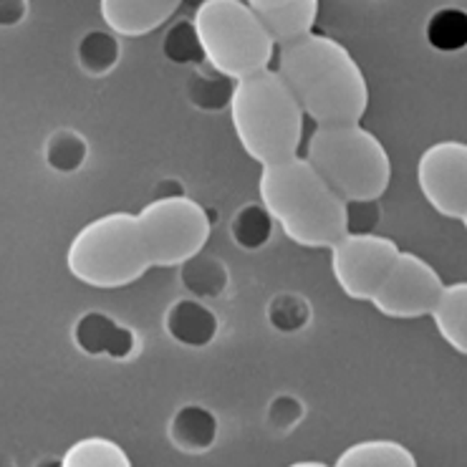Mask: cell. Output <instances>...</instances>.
<instances>
[{"mask_svg":"<svg viewBox=\"0 0 467 467\" xmlns=\"http://www.w3.org/2000/svg\"><path fill=\"white\" fill-rule=\"evenodd\" d=\"M275 74L294 94L316 130L361 124L369 107L367 77L344 44L327 33H311L278 48Z\"/></svg>","mask_w":467,"mask_h":467,"instance_id":"1","label":"cell"},{"mask_svg":"<svg viewBox=\"0 0 467 467\" xmlns=\"http://www.w3.org/2000/svg\"><path fill=\"white\" fill-rule=\"evenodd\" d=\"M258 190L263 207L296 245L331 250L351 233L348 205L301 154L288 162L263 167Z\"/></svg>","mask_w":467,"mask_h":467,"instance_id":"2","label":"cell"},{"mask_svg":"<svg viewBox=\"0 0 467 467\" xmlns=\"http://www.w3.org/2000/svg\"><path fill=\"white\" fill-rule=\"evenodd\" d=\"M228 107L238 141L261 167L298 157L306 117L275 68L235 81Z\"/></svg>","mask_w":467,"mask_h":467,"instance_id":"3","label":"cell"},{"mask_svg":"<svg viewBox=\"0 0 467 467\" xmlns=\"http://www.w3.org/2000/svg\"><path fill=\"white\" fill-rule=\"evenodd\" d=\"M304 157L347 205H371L389 187V154L361 124L314 130Z\"/></svg>","mask_w":467,"mask_h":467,"instance_id":"4","label":"cell"},{"mask_svg":"<svg viewBox=\"0 0 467 467\" xmlns=\"http://www.w3.org/2000/svg\"><path fill=\"white\" fill-rule=\"evenodd\" d=\"M66 265L94 288H124L152 268L134 213H109L91 220L68 245Z\"/></svg>","mask_w":467,"mask_h":467,"instance_id":"5","label":"cell"},{"mask_svg":"<svg viewBox=\"0 0 467 467\" xmlns=\"http://www.w3.org/2000/svg\"><path fill=\"white\" fill-rule=\"evenodd\" d=\"M195 28L213 71L233 84L273 68L275 44L243 0H205L195 11Z\"/></svg>","mask_w":467,"mask_h":467,"instance_id":"6","label":"cell"},{"mask_svg":"<svg viewBox=\"0 0 467 467\" xmlns=\"http://www.w3.org/2000/svg\"><path fill=\"white\" fill-rule=\"evenodd\" d=\"M137 218L152 268H180L197 258L213 230L205 207L187 195L154 197Z\"/></svg>","mask_w":467,"mask_h":467,"instance_id":"7","label":"cell"},{"mask_svg":"<svg viewBox=\"0 0 467 467\" xmlns=\"http://www.w3.org/2000/svg\"><path fill=\"white\" fill-rule=\"evenodd\" d=\"M400 253V245L387 235L347 233L331 248V271L348 298L371 304Z\"/></svg>","mask_w":467,"mask_h":467,"instance_id":"8","label":"cell"},{"mask_svg":"<svg viewBox=\"0 0 467 467\" xmlns=\"http://www.w3.org/2000/svg\"><path fill=\"white\" fill-rule=\"evenodd\" d=\"M442 291L445 281L440 273L417 253L402 250L371 304L389 318H422L432 316Z\"/></svg>","mask_w":467,"mask_h":467,"instance_id":"9","label":"cell"},{"mask_svg":"<svg viewBox=\"0 0 467 467\" xmlns=\"http://www.w3.org/2000/svg\"><path fill=\"white\" fill-rule=\"evenodd\" d=\"M417 182L440 215L462 220L467 213V141L445 140L427 147L417 162Z\"/></svg>","mask_w":467,"mask_h":467,"instance_id":"10","label":"cell"},{"mask_svg":"<svg viewBox=\"0 0 467 467\" xmlns=\"http://www.w3.org/2000/svg\"><path fill=\"white\" fill-rule=\"evenodd\" d=\"M74 341L88 357H109L119 361L131 358L140 348V338L131 328L101 311H87L78 316L74 324Z\"/></svg>","mask_w":467,"mask_h":467,"instance_id":"11","label":"cell"},{"mask_svg":"<svg viewBox=\"0 0 467 467\" xmlns=\"http://www.w3.org/2000/svg\"><path fill=\"white\" fill-rule=\"evenodd\" d=\"M250 8L258 16L275 48L291 46L311 36L318 18L316 0H253Z\"/></svg>","mask_w":467,"mask_h":467,"instance_id":"12","label":"cell"},{"mask_svg":"<svg viewBox=\"0 0 467 467\" xmlns=\"http://www.w3.org/2000/svg\"><path fill=\"white\" fill-rule=\"evenodd\" d=\"M177 0H101V18L114 36H147L172 18Z\"/></svg>","mask_w":467,"mask_h":467,"instance_id":"13","label":"cell"},{"mask_svg":"<svg viewBox=\"0 0 467 467\" xmlns=\"http://www.w3.org/2000/svg\"><path fill=\"white\" fill-rule=\"evenodd\" d=\"M164 331H167V337L182 347L205 348L218 337L220 318L200 298L185 296V298H177L167 308Z\"/></svg>","mask_w":467,"mask_h":467,"instance_id":"14","label":"cell"},{"mask_svg":"<svg viewBox=\"0 0 467 467\" xmlns=\"http://www.w3.org/2000/svg\"><path fill=\"white\" fill-rule=\"evenodd\" d=\"M218 417L202 404H185L170 420V440L182 452H207L218 440Z\"/></svg>","mask_w":467,"mask_h":467,"instance_id":"15","label":"cell"},{"mask_svg":"<svg viewBox=\"0 0 467 467\" xmlns=\"http://www.w3.org/2000/svg\"><path fill=\"white\" fill-rule=\"evenodd\" d=\"M432 321L440 337L467 357V281L445 285L440 304L432 311Z\"/></svg>","mask_w":467,"mask_h":467,"instance_id":"16","label":"cell"},{"mask_svg":"<svg viewBox=\"0 0 467 467\" xmlns=\"http://www.w3.org/2000/svg\"><path fill=\"white\" fill-rule=\"evenodd\" d=\"M334 467H417V457L397 440H364L347 447Z\"/></svg>","mask_w":467,"mask_h":467,"instance_id":"17","label":"cell"},{"mask_svg":"<svg viewBox=\"0 0 467 467\" xmlns=\"http://www.w3.org/2000/svg\"><path fill=\"white\" fill-rule=\"evenodd\" d=\"M427 44L442 54H455L467 48V11L455 5H442L430 13L424 26Z\"/></svg>","mask_w":467,"mask_h":467,"instance_id":"18","label":"cell"},{"mask_svg":"<svg viewBox=\"0 0 467 467\" xmlns=\"http://www.w3.org/2000/svg\"><path fill=\"white\" fill-rule=\"evenodd\" d=\"M180 281L192 298H220L228 291L230 273L225 263L215 261V258H202V253L180 265Z\"/></svg>","mask_w":467,"mask_h":467,"instance_id":"19","label":"cell"},{"mask_svg":"<svg viewBox=\"0 0 467 467\" xmlns=\"http://www.w3.org/2000/svg\"><path fill=\"white\" fill-rule=\"evenodd\" d=\"M61 467H131V460L114 440L84 437L66 450Z\"/></svg>","mask_w":467,"mask_h":467,"instance_id":"20","label":"cell"},{"mask_svg":"<svg viewBox=\"0 0 467 467\" xmlns=\"http://www.w3.org/2000/svg\"><path fill=\"white\" fill-rule=\"evenodd\" d=\"M78 64L88 77H104L111 68H117L121 56L119 36L107 31H88L77 48Z\"/></svg>","mask_w":467,"mask_h":467,"instance_id":"21","label":"cell"},{"mask_svg":"<svg viewBox=\"0 0 467 467\" xmlns=\"http://www.w3.org/2000/svg\"><path fill=\"white\" fill-rule=\"evenodd\" d=\"M275 220L263 202H245L230 220V235L243 250H261L273 235Z\"/></svg>","mask_w":467,"mask_h":467,"instance_id":"22","label":"cell"},{"mask_svg":"<svg viewBox=\"0 0 467 467\" xmlns=\"http://www.w3.org/2000/svg\"><path fill=\"white\" fill-rule=\"evenodd\" d=\"M88 157L87 140L74 130L54 131L46 141V162L56 172H78Z\"/></svg>","mask_w":467,"mask_h":467,"instance_id":"23","label":"cell"},{"mask_svg":"<svg viewBox=\"0 0 467 467\" xmlns=\"http://www.w3.org/2000/svg\"><path fill=\"white\" fill-rule=\"evenodd\" d=\"M164 56L172 61V64H207L205 51L200 44V36H197L195 21H177L167 31L162 44Z\"/></svg>","mask_w":467,"mask_h":467,"instance_id":"24","label":"cell"},{"mask_svg":"<svg viewBox=\"0 0 467 467\" xmlns=\"http://www.w3.org/2000/svg\"><path fill=\"white\" fill-rule=\"evenodd\" d=\"M268 318L278 331H298L308 324V304L298 296H278L268 306Z\"/></svg>","mask_w":467,"mask_h":467,"instance_id":"25","label":"cell"},{"mask_svg":"<svg viewBox=\"0 0 467 467\" xmlns=\"http://www.w3.org/2000/svg\"><path fill=\"white\" fill-rule=\"evenodd\" d=\"M304 402L301 400H296L291 394H281V397H275L271 404H268V424H271L273 430H291L296 424L301 422V417H304Z\"/></svg>","mask_w":467,"mask_h":467,"instance_id":"26","label":"cell"},{"mask_svg":"<svg viewBox=\"0 0 467 467\" xmlns=\"http://www.w3.org/2000/svg\"><path fill=\"white\" fill-rule=\"evenodd\" d=\"M28 5L23 0H0V26H18L26 18Z\"/></svg>","mask_w":467,"mask_h":467,"instance_id":"27","label":"cell"},{"mask_svg":"<svg viewBox=\"0 0 467 467\" xmlns=\"http://www.w3.org/2000/svg\"><path fill=\"white\" fill-rule=\"evenodd\" d=\"M288 467H334V465L318 462V460H301V462H294V465H288Z\"/></svg>","mask_w":467,"mask_h":467,"instance_id":"28","label":"cell"},{"mask_svg":"<svg viewBox=\"0 0 467 467\" xmlns=\"http://www.w3.org/2000/svg\"><path fill=\"white\" fill-rule=\"evenodd\" d=\"M36 467H61V457L58 460H54V457H48V460H41Z\"/></svg>","mask_w":467,"mask_h":467,"instance_id":"29","label":"cell"},{"mask_svg":"<svg viewBox=\"0 0 467 467\" xmlns=\"http://www.w3.org/2000/svg\"><path fill=\"white\" fill-rule=\"evenodd\" d=\"M0 467H16V462L8 455H0Z\"/></svg>","mask_w":467,"mask_h":467,"instance_id":"30","label":"cell"},{"mask_svg":"<svg viewBox=\"0 0 467 467\" xmlns=\"http://www.w3.org/2000/svg\"><path fill=\"white\" fill-rule=\"evenodd\" d=\"M462 225H465V230H467V213H465V215H462Z\"/></svg>","mask_w":467,"mask_h":467,"instance_id":"31","label":"cell"}]
</instances>
